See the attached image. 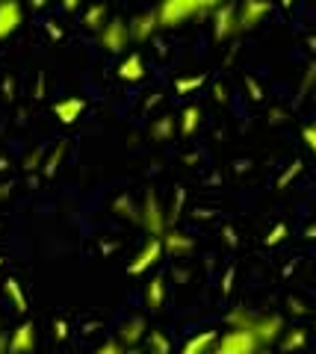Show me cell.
Instances as JSON below:
<instances>
[{
    "label": "cell",
    "instance_id": "51",
    "mask_svg": "<svg viewBox=\"0 0 316 354\" xmlns=\"http://www.w3.org/2000/svg\"><path fill=\"white\" fill-rule=\"evenodd\" d=\"M0 269H3V257H0Z\"/></svg>",
    "mask_w": 316,
    "mask_h": 354
},
{
    "label": "cell",
    "instance_id": "13",
    "mask_svg": "<svg viewBox=\"0 0 316 354\" xmlns=\"http://www.w3.org/2000/svg\"><path fill=\"white\" fill-rule=\"evenodd\" d=\"M115 74H118V80H124V83H142V80H145V74H148L142 53H136V50H133V53H127V57L118 62Z\"/></svg>",
    "mask_w": 316,
    "mask_h": 354
},
{
    "label": "cell",
    "instance_id": "14",
    "mask_svg": "<svg viewBox=\"0 0 316 354\" xmlns=\"http://www.w3.org/2000/svg\"><path fill=\"white\" fill-rule=\"evenodd\" d=\"M115 337L122 339L127 348H133V346H139V342L148 337V322H145L142 316H130V319H124V322L118 325V334Z\"/></svg>",
    "mask_w": 316,
    "mask_h": 354
},
{
    "label": "cell",
    "instance_id": "49",
    "mask_svg": "<svg viewBox=\"0 0 316 354\" xmlns=\"http://www.w3.org/2000/svg\"><path fill=\"white\" fill-rule=\"evenodd\" d=\"M6 169H9V160H6V157H0V174H3Z\"/></svg>",
    "mask_w": 316,
    "mask_h": 354
},
{
    "label": "cell",
    "instance_id": "25",
    "mask_svg": "<svg viewBox=\"0 0 316 354\" xmlns=\"http://www.w3.org/2000/svg\"><path fill=\"white\" fill-rule=\"evenodd\" d=\"M207 83V74H192V77H178L174 80V92L178 95H192Z\"/></svg>",
    "mask_w": 316,
    "mask_h": 354
},
{
    "label": "cell",
    "instance_id": "4",
    "mask_svg": "<svg viewBox=\"0 0 316 354\" xmlns=\"http://www.w3.org/2000/svg\"><path fill=\"white\" fill-rule=\"evenodd\" d=\"M263 346H260V339L252 334V330L245 328H227L225 334H219V339H216V354H254L260 351Z\"/></svg>",
    "mask_w": 316,
    "mask_h": 354
},
{
    "label": "cell",
    "instance_id": "31",
    "mask_svg": "<svg viewBox=\"0 0 316 354\" xmlns=\"http://www.w3.org/2000/svg\"><path fill=\"white\" fill-rule=\"evenodd\" d=\"M124 351H127V346L118 337L115 339H106L104 346H97V354H124Z\"/></svg>",
    "mask_w": 316,
    "mask_h": 354
},
{
    "label": "cell",
    "instance_id": "48",
    "mask_svg": "<svg viewBox=\"0 0 316 354\" xmlns=\"http://www.w3.org/2000/svg\"><path fill=\"white\" fill-rule=\"evenodd\" d=\"M304 239H316V221H313L308 230H304Z\"/></svg>",
    "mask_w": 316,
    "mask_h": 354
},
{
    "label": "cell",
    "instance_id": "22",
    "mask_svg": "<svg viewBox=\"0 0 316 354\" xmlns=\"http://www.w3.org/2000/svg\"><path fill=\"white\" fill-rule=\"evenodd\" d=\"M278 346L284 348V351H299V348H304V346H308V330H304V328H287L284 334H281Z\"/></svg>",
    "mask_w": 316,
    "mask_h": 354
},
{
    "label": "cell",
    "instance_id": "42",
    "mask_svg": "<svg viewBox=\"0 0 316 354\" xmlns=\"http://www.w3.org/2000/svg\"><path fill=\"white\" fill-rule=\"evenodd\" d=\"M62 9H65V12H77V9H80V0H62Z\"/></svg>",
    "mask_w": 316,
    "mask_h": 354
},
{
    "label": "cell",
    "instance_id": "10",
    "mask_svg": "<svg viewBox=\"0 0 316 354\" xmlns=\"http://www.w3.org/2000/svg\"><path fill=\"white\" fill-rule=\"evenodd\" d=\"M157 30H162L160 18H157V9H148V12H139V15L130 18V39H133L136 44L151 41Z\"/></svg>",
    "mask_w": 316,
    "mask_h": 354
},
{
    "label": "cell",
    "instance_id": "29",
    "mask_svg": "<svg viewBox=\"0 0 316 354\" xmlns=\"http://www.w3.org/2000/svg\"><path fill=\"white\" fill-rule=\"evenodd\" d=\"M183 201H187V192H183V189H174V201H171V209H169V227H171V225H178L180 209H183Z\"/></svg>",
    "mask_w": 316,
    "mask_h": 354
},
{
    "label": "cell",
    "instance_id": "9",
    "mask_svg": "<svg viewBox=\"0 0 316 354\" xmlns=\"http://www.w3.org/2000/svg\"><path fill=\"white\" fill-rule=\"evenodd\" d=\"M160 239H162V248H166V254L171 260H183L195 251V239L189 234H183V230H178L174 225L166 227V234H162Z\"/></svg>",
    "mask_w": 316,
    "mask_h": 354
},
{
    "label": "cell",
    "instance_id": "28",
    "mask_svg": "<svg viewBox=\"0 0 316 354\" xmlns=\"http://www.w3.org/2000/svg\"><path fill=\"white\" fill-rule=\"evenodd\" d=\"M301 169H304V162H301V160H292V162H290V169H287L284 174H281V177H278L275 189H287V186H290V183H292V180H296V177H299V174H301Z\"/></svg>",
    "mask_w": 316,
    "mask_h": 354
},
{
    "label": "cell",
    "instance_id": "40",
    "mask_svg": "<svg viewBox=\"0 0 316 354\" xmlns=\"http://www.w3.org/2000/svg\"><path fill=\"white\" fill-rule=\"evenodd\" d=\"M15 92V80H9V77H6V80H3V97H9V101H12V95Z\"/></svg>",
    "mask_w": 316,
    "mask_h": 354
},
{
    "label": "cell",
    "instance_id": "1",
    "mask_svg": "<svg viewBox=\"0 0 316 354\" xmlns=\"http://www.w3.org/2000/svg\"><path fill=\"white\" fill-rule=\"evenodd\" d=\"M225 322L227 328H245V330H252V334L260 339V346H275V342L281 339V334L287 330V322H284V316H278V313H257V310H248V307H234L231 313L225 316Z\"/></svg>",
    "mask_w": 316,
    "mask_h": 354
},
{
    "label": "cell",
    "instance_id": "45",
    "mask_svg": "<svg viewBox=\"0 0 316 354\" xmlns=\"http://www.w3.org/2000/svg\"><path fill=\"white\" fill-rule=\"evenodd\" d=\"M48 32H50V39H62V30L53 24V21H48Z\"/></svg>",
    "mask_w": 316,
    "mask_h": 354
},
{
    "label": "cell",
    "instance_id": "24",
    "mask_svg": "<svg viewBox=\"0 0 316 354\" xmlns=\"http://www.w3.org/2000/svg\"><path fill=\"white\" fill-rule=\"evenodd\" d=\"M113 209H115V216H118V218H124V221H133V225H139V204H133V198L122 195V198H118V201L113 204Z\"/></svg>",
    "mask_w": 316,
    "mask_h": 354
},
{
    "label": "cell",
    "instance_id": "43",
    "mask_svg": "<svg viewBox=\"0 0 316 354\" xmlns=\"http://www.w3.org/2000/svg\"><path fill=\"white\" fill-rule=\"evenodd\" d=\"M0 351H9V337L3 334V319H0Z\"/></svg>",
    "mask_w": 316,
    "mask_h": 354
},
{
    "label": "cell",
    "instance_id": "39",
    "mask_svg": "<svg viewBox=\"0 0 316 354\" xmlns=\"http://www.w3.org/2000/svg\"><path fill=\"white\" fill-rule=\"evenodd\" d=\"M213 97H216L219 104H225V101H227V95H225V86H222V83H216V86H213Z\"/></svg>",
    "mask_w": 316,
    "mask_h": 354
},
{
    "label": "cell",
    "instance_id": "44",
    "mask_svg": "<svg viewBox=\"0 0 316 354\" xmlns=\"http://www.w3.org/2000/svg\"><path fill=\"white\" fill-rule=\"evenodd\" d=\"M192 278V274L187 272V269H174V281H180V283H187Z\"/></svg>",
    "mask_w": 316,
    "mask_h": 354
},
{
    "label": "cell",
    "instance_id": "8",
    "mask_svg": "<svg viewBox=\"0 0 316 354\" xmlns=\"http://www.w3.org/2000/svg\"><path fill=\"white\" fill-rule=\"evenodd\" d=\"M272 12V0H239L236 3V18H239V32L257 30Z\"/></svg>",
    "mask_w": 316,
    "mask_h": 354
},
{
    "label": "cell",
    "instance_id": "36",
    "mask_svg": "<svg viewBox=\"0 0 316 354\" xmlns=\"http://www.w3.org/2000/svg\"><path fill=\"white\" fill-rule=\"evenodd\" d=\"M222 239H225V245H227V248H236V245H239V236H236V230H234L231 225H225V227H222Z\"/></svg>",
    "mask_w": 316,
    "mask_h": 354
},
{
    "label": "cell",
    "instance_id": "50",
    "mask_svg": "<svg viewBox=\"0 0 316 354\" xmlns=\"http://www.w3.org/2000/svg\"><path fill=\"white\" fill-rule=\"evenodd\" d=\"M278 3H281V6H284V9H290L292 3H296V0H278Z\"/></svg>",
    "mask_w": 316,
    "mask_h": 354
},
{
    "label": "cell",
    "instance_id": "2",
    "mask_svg": "<svg viewBox=\"0 0 316 354\" xmlns=\"http://www.w3.org/2000/svg\"><path fill=\"white\" fill-rule=\"evenodd\" d=\"M227 3V0H157V18H160V27L162 30H171V27H180L183 21H192L198 15L213 12L216 6Z\"/></svg>",
    "mask_w": 316,
    "mask_h": 354
},
{
    "label": "cell",
    "instance_id": "33",
    "mask_svg": "<svg viewBox=\"0 0 316 354\" xmlns=\"http://www.w3.org/2000/svg\"><path fill=\"white\" fill-rule=\"evenodd\" d=\"M301 142L310 148V153L316 157V121H313V124H304L301 127Z\"/></svg>",
    "mask_w": 316,
    "mask_h": 354
},
{
    "label": "cell",
    "instance_id": "19",
    "mask_svg": "<svg viewBox=\"0 0 316 354\" xmlns=\"http://www.w3.org/2000/svg\"><path fill=\"white\" fill-rule=\"evenodd\" d=\"M198 127H201V106H195V104L183 106L180 115H178V133L189 139V136H195V130Z\"/></svg>",
    "mask_w": 316,
    "mask_h": 354
},
{
    "label": "cell",
    "instance_id": "23",
    "mask_svg": "<svg viewBox=\"0 0 316 354\" xmlns=\"http://www.w3.org/2000/svg\"><path fill=\"white\" fill-rule=\"evenodd\" d=\"M3 292H6V298L12 301V307L18 310V313H27V310H30L27 295H24V290H21V283L15 278H6L3 281Z\"/></svg>",
    "mask_w": 316,
    "mask_h": 354
},
{
    "label": "cell",
    "instance_id": "12",
    "mask_svg": "<svg viewBox=\"0 0 316 354\" xmlns=\"http://www.w3.org/2000/svg\"><path fill=\"white\" fill-rule=\"evenodd\" d=\"M83 113H86V101L83 97H62V101H57L53 104V115H57V121L59 124H65V127H71V124H77V121L83 118Z\"/></svg>",
    "mask_w": 316,
    "mask_h": 354
},
{
    "label": "cell",
    "instance_id": "18",
    "mask_svg": "<svg viewBox=\"0 0 316 354\" xmlns=\"http://www.w3.org/2000/svg\"><path fill=\"white\" fill-rule=\"evenodd\" d=\"M151 139L154 142H171L178 136V115H160L151 121Z\"/></svg>",
    "mask_w": 316,
    "mask_h": 354
},
{
    "label": "cell",
    "instance_id": "21",
    "mask_svg": "<svg viewBox=\"0 0 316 354\" xmlns=\"http://www.w3.org/2000/svg\"><path fill=\"white\" fill-rule=\"evenodd\" d=\"M65 151H68V145H65V142L59 139L57 145H53L48 153H45V162H41V177H53L59 171V165H62V160H65Z\"/></svg>",
    "mask_w": 316,
    "mask_h": 354
},
{
    "label": "cell",
    "instance_id": "30",
    "mask_svg": "<svg viewBox=\"0 0 316 354\" xmlns=\"http://www.w3.org/2000/svg\"><path fill=\"white\" fill-rule=\"evenodd\" d=\"M243 86H245V92H248V97H252V101H263V86H260L252 74H248L245 80H243Z\"/></svg>",
    "mask_w": 316,
    "mask_h": 354
},
{
    "label": "cell",
    "instance_id": "5",
    "mask_svg": "<svg viewBox=\"0 0 316 354\" xmlns=\"http://www.w3.org/2000/svg\"><path fill=\"white\" fill-rule=\"evenodd\" d=\"M97 41H101V48L106 53H122V50H127V44L133 41V39H130V21L110 18L101 27V32H97Z\"/></svg>",
    "mask_w": 316,
    "mask_h": 354
},
{
    "label": "cell",
    "instance_id": "32",
    "mask_svg": "<svg viewBox=\"0 0 316 354\" xmlns=\"http://www.w3.org/2000/svg\"><path fill=\"white\" fill-rule=\"evenodd\" d=\"M41 162H45V151L36 148L32 153H27V157H24V169L27 171H36V169H41Z\"/></svg>",
    "mask_w": 316,
    "mask_h": 354
},
{
    "label": "cell",
    "instance_id": "7",
    "mask_svg": "<svg viewBox=\"0 0 316 354\" xmlns=\"http://www.w3.org/2000/svg\"><path fill=\"white\" fill-rule=\"evenodd\" d=\"M239 36V18H236V0H227V3L213 9V39L216 41H227Z\"/></svg>",
    "mask_w": 316,
    "mask_h": 354
},
{
    "label": "cell",
    "instance_id": "17",
    "mask_svg": "<svg viewBox=\"0 0 316 354\" xmlns=\"http://www.w3.org/2000/svg\"><path fill=\"white\" fill-rule=\"evenodd\" d=\"M216 339H219V334H216V330H198V334L189 337V339L180 346V354H207V351L216 348Z\"/></svg>",
    "mask_w": 316,
    "mask_h": 354
},
{
    "label": "cell",
    "instance_id": "26",
    "mask_svg": "<svg viewBox=\"0 0 316 354\" xmlns=\"http://www.w3.org/2000/svg\"><path fill=\"white\" fill-rule=\"evenodd\" d=\"M145 342H148V348L154 354H169L171 351V342H169V337L162 334V330H148Z\"/></svg>",
    "mask_w": 316,
    "mask_h": 354
},
{
    "label": "cell",
    "instance_id": "15",
    "mask_svg": "<svg viewBox=\"0 0 316 354\" xmlns=\"http://www.w3.org/2000/svg\"><path fill=\"white\" fill-rule=\"evenodd\" d=\"M36 348V325L32 322H21L15 330H9V351L24 354Z\"/></svg>",
    "mask_w": 316,
    "mask_h": 354
},
{
    "label": "cell",
    "instance_id": "27",
    "mask_svg": "<svg viewBox=\"0 0 316 354\" xmlns=\"http://www.w3.org/2000/svg\"><path fill=\"white\" fill-rule=\"evenodd\" d=\"M287 234H290V227L284 225V221H278V225L263 236V245H266V248H275V245H281V242L287 239Z\"/></svg>",
    "mask_w": 316,
    "mask_h": 354
},
{
    "label": "cell",
    "instance_id": "20",
    "mask_svg": "<svg viewBox=\"0 0 316 354\" xmlns=\"http://www.w3.org/2000/svg\"><path fill=\"white\" fill-rule=\"evenodd\" d=\"M110 21V9H106V3H92L89 9L83 12V27L92 30V32H101V27Z\"/></svg>",
    "mask_w": 316,
    "mask_h": 354
},
{
    "label": "cell",
    "instance_id": "6",
    "mask_svg": "<svg viewBox=\"0 0 316 354\" xmlns=\"http://www.w3.org/2000/svg\"><path fill=\"white\" fill-rule=\"evenodd\" d=\"M162 254H166V248H162V239L160 236H151L145 245L136 251V257L127 263V274H130V278H139V274H145L148 269H154V266L162 260Z\"/></svg>",
    "mask_w": 316,
    "mask_h": 354
},
{
    "label": "cell",
    "instance_id": "16",
    "mask_svg": "<svg viewBox=\"0 0 316 354\" xmlns=\"http://www.w3.org/2000/svg\"><path fill=\"white\" fill-rule=\"evenodd\" d=\"M166 298H169V283L162 274H157V278H151L145 286V304L151 313H160V310L166 307Z\"/></svg>",
    "mask_w": 316,
    "mask_h": 354
},
{
    "label": "cell",
    "instance_id": "37",
    "mask_svg": "<svg viewBox=\"0 0 316 354\" xmlns=\"http://www.w3.org/2000/svg\"><path fill=\"white\" fill-rule=\"evenodd\" d=\"M234 274H236V269H234V266H231V269H227L225 272V278H222V292L227 295V292H231L234 290Z\"/></svg>",
    "mask_w": 316,
    "mask_h": 354
},
{
    "label": "cell",
    "instance_id": "38",
    "mask_svg": "<svg viewBox=\"0 0 316 354\" xmlns=\"http://www.w3.org/2000/svg\"><path fill=\"white\" fill-rule=\"evenodd\" d=\"M12 189H15V183H12V180L0 183V201H6V198H9V195H12Z\"/></svg>",
    "mask_w": 316,
    "mask_h": 354
},
{
    "label": "cell",
    "instance_id": "47",
    "mask_svg": "<svg viewBox=\"0 0 316 354\" xmlns=\"http://www.w3.org/2000/svg\"><path fill=\"white\" fill-rule=\"evenodd\" d=\"M27 3H30L32 9H45V6H48V0H27Z\"/></svg>",
    "mask_w": 316,
    "mask_h": 354
},
{
    "label": "cell",
    "instance_id": "41",
    "mask_svg": "<svg viewBox=\"0 0 316 354\" xmlns=\"http://www.w3.org/2000/svg\"><path fill=\"white\" fill-rule=\"evenodd\" d=\"M284 118H287L284 109H272V113H269V121H272V124H281Z\"/></svg>",
    "mask_w": 316,
    "mask_h": 354
},
{
    "label": "cell",
    "instance_id": "34",
    "mask_svg": "<svg viewBox=\"0 0 316 354\" xmlns=\"http://www.w3.org/2000/svg\"><path fill=\"white\" fill-rule=\"evenodd\" d=\"M53 337H57L59 342H65L71 337V328H68V322L65 319H53Z\"/></svg>",
    "mask_w": 316,
    "mask_h": 354
},
{
    "label": "cell",
    "instance_id": "3",
    "mask_svg": "<svg viewBox=\"0 0 316 354\" xmlns=\"http://www.w3.org/2000/svg\"><path fill=\"white\" fill-rule=\"evenodd\" d=\"M139 225H142L151 236H162L169 227V213L166 204L160 201V195L154 189H148L145 198L139 201Z\"/></svg>",
    "mask_w": 316,
    "mask_h": 354
},
{
    "label": "cell",
    "instance_id": "35",
    "mask_svg": "<svg viewBox=\"0 0 316 354\" xmlns=\"http://www.w3.org/2000/svg\"><path fill=\"white\" fill-rule=\"evenodd\" d=\"M287 304H290V313L292 316H308V304H304L301 298L292 295V298H287Z\"/></svg>",
    "mask_w": 316,
    "mask_h": 354
},
{
    "label": "cell",
    "instance_id": "46",
    "mask_svg": "<svg viewBox=\"0 0 316 354\" xmlns=\"http://www.w3.org/2000/svg\"><path fill=\"white\" fill-rule=\"evenodd\" d=\"M36 97H45V77L39 74V83H36Z\"/></svg>",
    "mask_w": 316,
    "mask_h": 354
},
{
    "label": "cell",
    "instance_id": "11",
    "mask_svg": "<svg viewBox=\"0 0 316 354\" xmlns=\"http://www.w3.org/2000/svg\"><path fill=\"white\" fill-rule=\"evenodd\" d=\"M21 24H24L21 0H0V39H9Z\"/></svg>",
    "mask_w": 316,
    "mask_h": 354
}]
</instances>
